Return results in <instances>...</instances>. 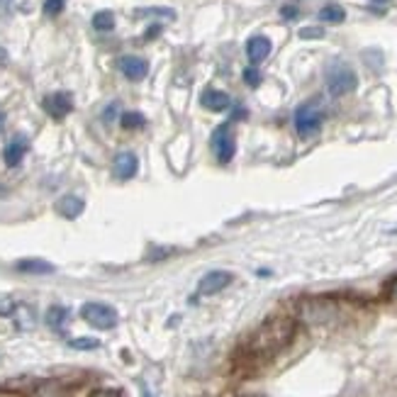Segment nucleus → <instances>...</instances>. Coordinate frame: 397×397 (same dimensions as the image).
<instances>
[{
  "label": "nucleus",
  "instance_id": "1",
  "mask_svg": "<svg viewBox=\"0 0 397 397\" xmlns=\"http://www.w3.org/2000/svg\"><path fill=\"white\" fill-rule=\"evenodd\" d=\"M292 334H295V325H292L290 320H271L252 337L249 351L261 358L275 356L280 349L288 346Z\"/></svg>",
  "mask_w": 397,
  "mask_h": 397
},
{
  "label": "nucleus",
  "instance_id": "2",
  "mask_svg": "<svg viewBox=\"0 0 397 397\" xmlns=\"http://www.w3.org/2000/svg\"><path fill=\"white\" fill-rule=\"evenodd\" d=\"M325 81H327V91L332 93L334 98L346 96V93L356 91L358 86L356 73H353V69L349 64H344V61H334V64L327 66Z\"/></svg>",
  "mask_w": 397,
  "mask_h": 397
},
{
  "label": "nucleus",
  "instance_id": "3",
  "mask_svg": "<svg viewBox=\"0 0 397 397\" xmlns=\"http://www.w3.org/2000/svg\"><path fill=\"white\" fill-rule=\"evenodd\" d=\"M81 317L96 329H112L117 325V312L103 302H86L81 307Z\"/></svg>",
  "mask_w": 397,
  "mask_h": 397
},
{
  "label": "nucleus",
  "instance_id": "4",
  "mask_svg": "<svg viewBox=\"0 0 397 397\" xmlns=\"http://www.w3.org/2000/svg\"><path fill=\"white\" fill-rule=\"evenodd\" d=\"M322 127V112L312 103H305L295 110V129L300 137H312Z\"/></svg>",
  "mask_w": 397,
  "mask_h": 397
},
{
  "label": "nucleus",
  "instance_id": "5",
  "mask_svg": "<svg viewBox=\"0 0 397 397\" xmlns=\"http://www.w3.org/2000/svg\"><path fill=\"white\" fill-rule=\"evenodd\" d=\"M212 151H215L219 164H229L234 159L237 142H234V134L229 124H219L215 132H212Z\"/></svg>",
  "mask_w": 397,
  "mask_h": 397
},
{
  "label": "nucleus",
  "instance_id": "6",
  "mask_svg": "<svg viewBox=\"0 0 397 397\" xmlns=\"http://www.w3.org/2000/svg\"><path fill=\"white\" fill-rule=\"evenodd\" d=\"M334 312H337V305L332 300H307L300 307V317L310 325H325L334 317Z\"/></svg>",
  "mask_w": 397,
  "mask_h": 397
},
{
  "label": "nucleus",
  "instance_id": "7",
  "mask_svg": "<svg viewBox=\"0 0 397 397\" xmlns=\"http://www.w3.org/2000/svg\"><path fill=\"white\" fill-rule=\"evenodd\" d=\"M41 105H44L46 115H51L54 119H64L73 110V98H71V93L56 91V93H51V96H46L44 100H41Z\"/></svg>",
  "mask_w": 397,
  "mask_h": 397
},
{
  "label": "nucleus",
  "instance_id": "8",
  "mask_svg": "<svg viewBox=\"0 0 397 397\" xmlns=\"http://www.w3.org/2000/svg\"><path fill=\"white\" fill-rule=\"evenodd\" d=\"M232 283V273H227V271H210L207 275H202L200 283H197V295H217V292H222L227 285Z\"/></svg>",
  "mask_w": 397,
  "mask_h": 397
},
{
  "label": "nucleus",
  "instance_id": "9",
  "mask_svg": "<svg viewBox=\"0 0 397 397\" xmlns=\"http://www.w3.org/2000/svg\"><path fill=\"white\" fill-rule=\"evenodd\" d=\"M117 69L122 71L124 78L129 81H142V78L149 73V64L142 59V56H122L117 61Z\"/></svg>",
  "mask_w": 397,
  "mask_h": 397
},
{
  "label": "nucleus",
  "instance_id": "10",
  "mask_svg": "<svg viewBox=\"0 0 397 397\" xmlns=\"http://www.w3.org/2000/svg\"><path fill=\"white\" fill-rule=\"evenodd\" d=\"M137 169H139V159L132 154V151H119V154L115 156L112 171L119 181H129L134 174H137Z\"/></svg>",
  "mask_w": 397,
  "mask_h": 397
},
{
  "label": "nucleus",
  "instance_id": "11",
  "mask_svg": "<svg viewBox=\"0 0 397 397\" xmlns=\"http://www.w3.org/2000/svg\"><path fill=\"white\" fill-rule=\"evenodd\" d=\"M200 103L202 108L212 110V112H222V110H227L229 105H232V100H229L227 93L217 91V88H205L200 96Z\"/></svg>",
  "mask_w": 397,
  "mask_h": 397
},
{
  "label": "nucleus",
  "instance_id": "12",
  "mask_svg": "<svg viewBox=\"0 0 397 397\" xmlns=\"http://www.w3.org/2000/svg\"><path fill=\"white\" fill-rule=\"evenodd\" d=\"M268 54H271V41L266 39V37H252V39L247 41V56L254 66L268 59Z\"/></svg>",
  "mask_w": 397,
  "mask_h": 397
},
{
  "label": "nucleus",
  "instance_id": "13",
  "mask_svg": "<svg viewBox=\"0 0 397 397\" xmlns=\"http://www.w3.org/2000/svg\"><path fill=\"white\" fill-rule=\"evenodd\" d=\"M25 154H27V139L15 137V139H10L8 146H5L3 159H5V164H8V166H18L20 161H22Z\"/></svg>",
  "mask_w": 397,
  "mask_h": 397
},
{
  "label": "nucleus",
  "instance_id": "14",
  "mask_svg": "<svg viewBox=\"0 0 397 397\" xmlns=\"http://www.w3.org/2000/svg\"><path fill=\"white\" fill-rule=\"evenodd\" d=\"M83 207H86V202L76 195H64L59 202H56V212L66 219H76L83 212Z\"/></svg>",
  "mask_w": 397,
  "mask_h": 397
},
{
  "label": "nucleus",
  "instance_id": "15",
  "mask_svg": "<svg viewBox=\"0 0 397 397\" xmlns=\"http://www.w3.org/2000/svg\"><path fill=\"white\" fill-rule=\"evenodd\" d=\"M71 390L66 388L61 380H44V383L37 385L34 397H69Z\"/></svg>",
  "mask_w": 397,
  "mask_h": 397
},
{
  "label": "nucleus",
  "instance_id": "16",
  "mask_svg": "<svg viewBox=\"0 0 397 397\" xmlns=\"http://www.w3.org/2000/svg\"><path fill=\"white\" fill-rule=\"evenodd\" d=\"M15 268L22 271V273H34V275L54 273V266L46 263V261H39V259H25V261H18V266H15Z\"/></svg>",
  "mask_w": 397,
  "mask_h": 397
},
{
  "label": "nucleus",
  "instance_id": "17",
  "mask_svg": "<svg viewBox=\"0 0 397 397\" xmlns=\"http://www.w3.org/2000/svg\"><path fill=\"white\" fill-rule=\"evenodd\" d=\"M69 322V310L61 305H54L49 312H46V325H49L54 332H64V325Z\"/></svg>",
  "mask_w": 397,
  "mask_h": 397
},
{
  "label": "nucleus",
  "instance_id": "18",
  "mask_svg": "<svg viewBox=\"0 0 397 397\" xmlns=\"http://www.w3.org/2000/svg\"><path fill=\"white\" fill-rule=\"evenodd\" d=\"M13 320H15V325H18V329H32L34 327V310L27 305H15Z\"/></svg>",
  "mask_w": 397,
  "mask_h": 397
},
{
  "label": "nucleus",
  "instance_id": "19",
  "mask_svg": "<svg viewBox=\"0 0 397 397\" xmlns=\"http://www.w3.org/2000/svg\"><path fill=\"white\" fill-rule=\"evenodd\" d=\"M320 20L322 22L339 25L346 20V13H344V8H339V5H325V8L320 10Z\"/></svg>",
  "mask_w": 397,
  "mask_h": 397
},
{
  "label": "nucleus",
  "instance_id": "20",
  "mask_svg": "<svg viewBox=\"0 0 397 397\" xmlns=\"http://www.w3.org/2000/svg\"><path fill=\"white\" fill-rule=\"evenodd\" d=\"M93 27L98 30V32H110V30L115 27V15L110 13V10H100V13L93 15Z\"/></svg>",
  "mask_w": 397,
  "mask_h": 397
},
{
  "label": "nucleus",
  "instance_id": "21",
  "mask_svg": "<svg viewBox=\"0 0 397 397\" xmlns=\"http://www.w3.org/2000/svg\"><path fill=\"white\" fill-rule=\"evenodd\" d=\"M146 124L144 115L142 112H134V110H129V112L122 115V127L124 129H142Z\"/></svg>",
  "mask_w": 397,
  "mask_h": 397
},
{
  "label": "nucleus",
  "instance_id": "22",
  "mask_svg": "<svg viewBox=\"0 0 397 397\" xmlns=\"http://www.w3.org/2000/svg\"><path fill=\"white\" fill-rule=\"evenodd\" d=\"M137 15L142 18H164V20H176V13L171 8H144V10H137Z\"/></svg>",
  "mask_w": 397,
  "mask_h": 397
},
{
  "label": "nucleus",
  "instance_id": "23",
  "mask_svg": "<svg viewBox=\"0 0 397 397\" xmlns=\"http://www.w3.org/2000/svg\"><path fill=\"white\" fill-rule=\"evenodd\" d=\"M69 346L71 349H81V351H91V349L100 346V341H98V339H71Z\"/></svg>",
  "mask_w": 397,
  "mask_h": 397
},
{
  "label": "nucleus",
  "instance_id": "24",
  "mask_svg": "<svg viewBox=\"0 0 397 397\" xmlns=\"http://www.w3.org/2000/svg\"><path fill=\"white\" fill-rule=\"evenodd\" d=\"M64 3L66 0H44V13L49 15V18H54V15H59L61 10H64Z\"/></svg>",
  "mask_w": 397,
  "mask_h": 397
},
{
  "label": "nucleus",
  "instance_id": "25",
  "mask_svg": "<svg viewBox=\"0 0 397 397\" xmlns=\"http://www.w3.org/2000/svg\"><path fill=\"white\" fill-rule=\"evenodd\" d=\"M244 81H247V86L256 88L261 83V71L256 69V66H249V69L244 71Z\"/></svg>",
  "mask_w": 397,
  "mask_h": 397
},
{
  "label": "nucleus",
  "instance_id": "26",
  "mask_svg": "<svg viewBox=\"0 0 397 397\" xmlns=\"http://www.w3.org/2000/svg\"><path fill=\"white\" fill-rule=\"evenodd\" d=\"M15 300L13 297H0V317H13Z\"/></svg>",
  "mask_w": 397,
  "mask_h": 397
},
{
  "label": "nucleus",
  "instance_id": "27",
  "mask_svg": "<svg viewBox=\"0 0 397 397\" xmlns=\"http://www.w3.org/2000/svg\"><path fill=\"white\" fill-rule=\"evenodd\" d=\"M300 37H302V39H312V37H325V30H320V27H305V30H300Z\"/></svg>",
  "mask_w": 397,
  "mask_h": 397
},
{
  "label": "nucleus",
  "instance_id": "28",
  "mask_svg": "<svg viewBox=\"0 0 397 397\" xmlns=\"http://www.w3.org/2000/svg\"><path fill=\"white\" fill-rule=\"evenodd\" d=\"M91 397H122L119 390H112V388H103V390H96Z\"/></svg>",
  "mask_w": 397,
  "mask_h": 397
},
{
  "label": "nucleus",
  "instance_id": "29",
  "mask_svg": "<svg viewBox=\"0 0 397 397\" xmlns=\"http://www.w3.org/2000/svg\"><path fill=\"white\" fill-rule=\"evenodd\" d=\"M280 15H283L285 20H292V18H297V8L295 5H285V8L280 10Z\"/></svg>",
  "mask_w": 397,
  "mask_h": 397
},
{
  "label": "nucleus",
  "instance_id": "30",
  "mask_svg": "<svg viewBox=\"0 0 397 397\" xmlns=\"http://www.w3.org/2000/svg\"><path fill=\"white\" fill-rule=\"evenodd\" d=\"M115 115H117V103H112V105H110V108L105 110V115H103V119H105V122H112V119H115Z\"/></svg>",
  "mask_w": 397,
  "mask_h": 397
},
{
  "label": "nucleus",
  "instance_id": "31",
  "mask_svg": "<svg viewBox=\"0 0 397 397\" xmlns=\"http://www.w3.org/2000/svg\"><path fill=\"white\" fill-rule=\"evenodd\" d=\"M13 3L15 0H0V15L10 13V10H13Z\"/></svg>",
  "mask_w": 397,
  "mask_h": 397
},
{
  "label": "nucleus",
  "instance_id": "32",
  "mask_svg": "<svg viewBox=\"0 0 397 397\" xmlns=\"http://www.w3.org/2000/svg\"><path fill=\"white\" fill-rule=\"evenodd\" d=\"M159 32H161V27L159 25H154L151 30H146V39H154V37H159Z\"/></svg>",
  "mask_w": 397,
  "mask_h": 397
},
{
  "label": "nucleus",
  "instance_id": "33",
  "mask_svg": "<svg viewBox=\"0 0 397 397\" xmlns=\"http://www.w3.org/2000/svg\"><path fill=\"white\" fill-rule=\"evenodd\" d=\"M390 0H370V5H373V8H380V5H388Z\"/></svg>",
  "mask_w": 397,
  "mask_h": 397
},
{
  "label": "nucleus",
  "instance_id": "34",
  "mask_svg": "<svg viewBox=\"0 0 397 397\" xmlns=\"http://www.w3.org/2000/svg\"><path fill=\"white\" fill-rule=\"evenodd\" d=\"M390 292H393V297H397V278H393V283H390Z\"/></svg>",
  "mask_w": 397,
  "mask_h": 397
},
{
  "label": "nucleus",
  "instance_id": "35",
  "mask_svg": "<svg viewBox=\"0 0 397 397\" xmlns=\"http://www.w3.org/2000/svg\"><path fill=\"white\" fill-rule=\"evenodd\" d=\"M5 61H8V54H5V49L0 46V64H5Z\"/></svg>",
  "mask_w": 397,
  "mask_h": 397
},
{
  "label": "nucleus",
  "instance_id": "36",
  "mask_svg": "<svg viewBox=\"0 0 397 397\" xmlns=\"http://www.w3.org/2000/svg\"><path fill=\"white\" fill-rule=\"evenodd\" d=\"M3 127H5V112L0 110V132H3Z\"/></svg>",
  "mask_w": 397,
  "mask_h": 397
},
{
  "label": "nucleus",
  "instance_id": "37",
  "mask_svg": "<svg viewBox=\"0 0 397 397\" xmlns=\"http://www.w3.org/2000/svg\"><path fill=\"white\" fill-rule=\"evenodd\" d=\"M142 397H154V395H151L149 390H142Z\"/></svg>",
  "mask_w": 397,
  "mask_h": 397
}]
</instances>
